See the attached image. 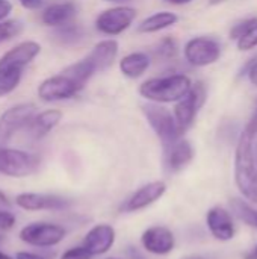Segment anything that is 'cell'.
Wrapping results in <instances>:
<instances>
[{
  "instance_id": "obj_25",
  "label": "cell",
  "mask_w": 257,
  "mask_h": 259,
  "mask_svg": "<svg viewBox=\"0 0 257 259\" xmlns=\"http://www.w3.org/2000/svg\"><path fill=\"white\" fill-rule=\"evenodd\" d=\"M23 70H0V97H6L17 90L23 79Z\"/></svg>"
},
{
  "instance_id": "obj_1",
  "label": "cell",
  "mask_w": 257,
  "mask_h": 259,
  "mask_svg": "<svg viewBox=\"0 0 257 259\" xmlns=\"http://www.w3.org/2000/svg\"><path fill=\"white\" fill-rule=\"evenodd\" d=\"M248 126L242 131L235 153V182L239 193L257 205V167L254 161V137Z\"/></svg>"
},
{
  "instance_id": "obj_42",
  "label": "cell",
  "mask_w": 257,
  "mask_h": 259,
  "mask_svg": "<svg viewBox=\"0 0 257 259\" xmlns=\"http://www.w3.org/2000/svg\"><path fill=\"white\" fill-rule=\"evenodd\" d=\"M0 259H12L11 256H8V255H5L3 252H0Z\"/></svg>"
},
{
  "instance_id": "obj_18",
  "label": "cell",
  "mask_w": 257,
  "mask_h": 259,
  "mask_svg": "<svg viewBox=\"0 0 257 259\" xmlns=\"http://www.w3.org/2000/svg\"><path fill=\"white\" fill-rule=\"evenodd\" d=\"M77 14V6L73 2H56L47 5L41 12V21L48 27H59L71 23Z\"/></svg>"
},
{
  "instance_id": "obj_8",
  "label": "cell",
  "mask_w": 257,
  "mask_h": 259,
  "mask_svg": "<svg viewBox=\"0 0 257 259\" xmlns=\"http://www.w3.org/2000/svg\"><path fill=\"white\" fill-rule=\"evenodd\" d=\"M65 235H67L65 228L45 222L29 223L20 231V240L33 247L58 246L65 238Z\"/></svg>"
},
{
  "instance_id": "obj_30",
  "label": "cell",
  "mask_w": 257,
  "mask_h": 259,
  "mask_svg": "<svg viewBox=\"0 0 257 259\" xmlns=\"http://www.w3.org/2000/svg\"><path fill=\"white\" fill-rule=\"evenodd\" d=\"M92 255L83 247V246H76L68 250H65L59 259H91Z\"/></svg>"
},
{
  "instance_id": "obj_31",
  "label": "cell",
  "mask_w": 257,
  "mask_h": 259,
  "mask_svg": "<svg viewBox=\"0 0 257 259\" xmlns=\"http://www.w3.org/2000/svg\"><path fill=\"white\" fill-rule=\"evenodd\" d=\"M15 225V215L11 209H0V231H11Z\"/></svg>"
},
{
  "instance_id": "obj_2",
  "label": "cell",
  "mask_w": 257,
  "mask_h": 259,
  "mask_svg": "<svg viewBox=\"0 0 257 259\" xmlns=\"http://www.w3.org/2000/svg\"><path fill=\"white\" fill-rule=\"evenodd\" d=\"M192 85V80L186 74H168L142 82L139 94L153 103H177L188 96Z\"/></svg>"
},
{
  "instance_id": "obj_7",
  "label": "cell",
  "mask_w": 257,
  "mask_h": 259,
  "mask_svg": "<svg viewBox=\"0 0 257 259\" xmlns=\"http://www.w3.org/2000/svg\"><path fill=\"white\" fill-rule=\"evenodd\" d=\"M183 56L186 62L192 67H208L220 59L221 44L211 36H195L185 44Z\"/></svg>"
},
{
  "instance_id": "obj_13",
  "label": "cell",
  "mask_w": 257,
  "mask_h": 259,
  "mask_svg": "<svg viewBox=\"0 0 257 259\" xmlns=\"http://www.w3.org/2000/svg\"><path fill=\"white\" fill-rule=\"evenodd\" d=\"M141 244L145 252L151 255H168L176 247V237L171 229L165 226H151L142 232Z\"/></svg>"
},
{
  "instance_id": "obj_45",
  "label": "cell",
  "mask_w": 257,
  "mask_h": 259,
  "mask_svg": "<svg viewBox=\"0 0 257 259\" xmlns=\"http://www.w3.org/2000/svg\"><path fill=\"white\" fill-rule=\"evenodd\" d=\"M108 259H118V258H108Z\"/></svg>"
},
{
  "instance_id": "obj_35",
  "label": "cell",
  "mask_w": 257,
  "mask_h": 259,
  "mask_svg": "<svg viewBox=\"0 0 257 259\" xmlns=\"http://www.w3.org/2000/svg\"><path fill=\"white\" fill-rule=\"evenodd\" d=\"M126 256H127V259H147L142 255V252H139V250H138L136 247H133V246H129V247H127Z\"/></svg>"
},
{
  "instance_id": "obj_43",
  "label": "cell",
  "mask_w": 257,
  "mask_h": 259,
  "mask_svg": "<svg viewBox=\"0 0 257 259\" xmlns=\"http://www.w3.org/2000/svg\"><path fill=\"white\" fill-rule=\"evenodd\" d=\"M221 2H224V0H211L209 3H211V5H218V3H221Z\"/></svg>"
},
{
  "instance_id": "obj_10",
  "label": "cell",
  "mask_w": 257,
  "mask_h": 259,
  "mask_svg": "<svg viewBox=\"0 0 257 259\" xmlns=\"http://www.w3.org/2000/svg\"><path fill=\"white\" fill-rule=\"evenodd\" d=\"M206 87L201 82H197L192 85L191 91L188 93V96H185L182 100H179L174 106V117L176 121L182 131V134H185L195 121L198 109L204 105L206 102Z\"/></svg>"
},
{
  "instance_id": "obj_17",
  "label": "cell",
  "mask_w": 257,
  "mask_h": 259,
  "mask_svg": "<svg viewBox=\"0 0 257 259\" xmlns=\"http://www.w3.org/2000/svg\"><path fill=\"white\" fill-rule=\"evenodd\" d=\"M62 120V112L59 109H45L36 112L27 127L24 129L32 140H41L48 135Z\"/></svg>"
},
{
  "instance_id": "obj_26",
  "label": "cell",
  "mask_w": 257,
  "mask_h": 259,
  "mask_svg": "<svg viewBox=\"0 0 257 259\" xmlns=\"http://www.w3.org/2000/svg\"><path fill=\"white\" fill-rule=\"evenodd\" d=\"M179 53V46L177 41L171 36H167L164 39H161V42L156 46V49L153 50V55L156 59H162V61H170L174 59Z\"/></svg>"
},
{
  "instance_id": "obj_36",
  "label": "cell",
  "mask_w": 257,
  "mask_h": 259,
  "mask_svg": "<svg viewBox=\"0 0 257 259\" xmlns=\"http://www.w3.org/2000/svg\"><path fill=\"white\" fill-rule=\"evenodd\" d=\"M15 259H44L41 255L36 253H30V252H18L15 255Z\"/></svg>"
},
{
  "instance_id": "obj_16",
  "label": "cell",
  "mask_w": 257,
  "mask_h": 259,
  "mask_svg": "<svg viewBox=\"0 0 257 259\" xmlns=\"http://www.w3.org/2000/svg\"><path fill=\"white\" fill-rule=\"evenodd\" d=\"M15 203L23 211H56L65 209L70 205V200L55 194L21 193L15 197Z\"/></svg>"
},
{
  "instance_id": "obj_14",
  "label": "cell",
  "mask_w": 257,
  "mask_h": 259,
  "mask_svg": "<svg viewBox=\"0 0 257 259\" xmlns=\"http://www.w3.org/2000/svg\"><path fill=\"white\" fill-rule=\"evenodd\" d=\"M206 225L212 237L218 241H230L235 238L236 228L233 214L223 206H214L208 211Z\"/></svg>"
},
{
  "instance_id": "obj_3",
  "label": "cell",
  "mask_w": 257,
  "mask_h": 259,
  "mask_svg": "<svg viewBox=\"0 0 257 259\" xmlns=\"http://www.w3.org/2000/svg\"><path fill=\"white\" fill-rule=\"evenodd\" d=\"M141 109L147 123L161 140L164 149H168L170 146H173L176 141L182 138L183 134L176 121L174 112H171L161 103H153V102L142 105Z\"/></svg>"
},
{
  "instance_id": "obj_44",
  "label": "cell",
  "mask_w": 257,
  "mask_h": 259,
  "mask_svg": "<svg viewBox=\"0 0 257 259\" xmlns=\"http://www.w3.org/2000/svg\"><path fill=\"white\" fill-rule=\"evenodd\" d=\"M106 2H124V0H106Z\"/></svg>"
},
{
  "instance_id": "obj_37",
  "label": "cell",
  "mask_w": 257,
  "mask_h": 259,
  "mask_svg": "<svg viewBox=\"0 0 257 259\" xmlns=\"http://www.w3.org/2000/svg\"><path fill=\"white\" fill-rule=\"evenodd\" d=\"M0 209H11V202L2 190H0Z\"/></svg>"
},
{
  "instance_id": "obj_12",
  "label": "cell",
  "mask_w": 257,
  "mask_h": 259,
  "mask_svg": "<svg viewBox=\"0 0 257 259\" xmlns=\"http://www.w3.org/2000/svg\"><path fill=\"white\" fill-rule=\"evenodd\" d=\"M41 53V44L33 39L21 41L0 56V70H23Z\"/></svg>"
},
{
  "instance_id": "obj_9",
  "label": "cell",
  "mask_w": 257,
  "mask_h": 259,
  "mask_svg": "<svg viewBox=\"0 0 257 259\" xmlns=\"http://www.w3.org/2000/svg\"><path fill=\"white\" fill-rule=\"evenodd\" d=\"M136 18V9L132 6H114L101 11L95 18V29L109 36H117L127 30Z\"/></svg>"
},
{
  "instance_id": "obj_38",
  "label": "cell",
  "mask_w": 257,
  "mask_h": 259,
  "mask_svg": "<svg viewBox=\"0 0 257 259\" xmlns=\"http://www.w3.org/2000/svg\"><path fill=\"white\" fill-rule=\"evenodd\" d=\"M167 3H171V5H177V6H182V5H188L191 3L192 0H165Z\"/></svg>"
},
{
  "instance_id": "obj_29",
  "label": "cell",
  "mask_w": 257,
  "mask_h": 259,
  "mask_svg": "<svg viewBox=\"0 0 257 259\" xmlns=\"http://www.w3.org/2000/svg\"><path fill=\"white\" fill-rule=\"evenodd\" d=\"M236 46H238V50H241V52L256 49L257 47V23L254 24V27H253L247 35H244L241 39H238V41H236Z\"/></svg>"
},
{
  "instance_id": "obj_39",
  "label": "cell",
  "mask_w": 257,
  "mask_h": 259,
  "mask_svg": "<svg viewBox=\"0 0 257 259\" xmlns=\"http://www.w3.org/2000/svg\"><path fill=\"white\" fill-rule=\"evenodd\" d=\"M245 259H257V246L254 249H251V252H248L245 255Z\"/></svg>"
},
{
  "instance_id": "obj_28",
  "label": "cell",
  "mask_w": 257,
  "mask_h": 259,
  "mask_svg": "<svg viewBox=\"0 0 257 259\" xmlns=\"http://www.w3.org/2000/svg\"><path fill=\"white\" fill-rule=\"evenodd\" d=\"M256 23L257 18H248V20H244V21L235 24V26L232 27V30H230V38H233V39H236V41L241 39L244 35H247V33L254 27Z\"/></svg>"
},
{
  "instance_id": "obj_40",
  "label": "cell",
  "mask_w": 257,
  "mask_h": 259,
  "mask_svg": "<svg viewBox=\"0 0 257 259\" xmlns=\"http://www.w3.org/2000/svg\"><path fill=\"white\" fill-rule=\"evenodd\" d=\"M182 259H206L203 258V256H200V255H188V256H185V258Z\"/></svg>"
},
{
  "instance_id": "obj_27",
  "label": "cell",
  "mask_w": 257,
  "mask_h": 259,
  "mask_svg": "<svg viewBox=\"0 0 257 259\" xmlns=\"http://www.w3.org/2000/svg\"><path fill=\"white\" fill-rule=\"evenodd\" d=\"M23 30V23L14 18H8L0 23V44L15 38Z\"/></svg>"
},
{
  "instance_id": "obj_4",
  "label": "cell",
  "mask_w": 257,
  "mask_h": 259,
  "mask_svg": "<svg viewBox=\"0 0 257 259\" xmlns=\"http://www.w3.org/2000/svg\"><path fill=\"white\" fill-rule=\"evenodd\" d=\"M41 164L35 153L18 149L0 146V175L8 178H27L32 176Z\"/></svg>"
},
{
  "instance_id": "obj_22",
  "label": "cell",
  "mask_w": 257,
  "mask_h": 259,
  "mask_svg": "<svg viewBox=\"0 0 257 259\" xmlns=\"http://www.w3.org/2000/svg\"><path fill=\"white\" fill-rule=\"evenodd\" d=\"M177 21H179L177 14L170 12V11H162V12H156V14L147 17L145 20H142L138 24L136 30L139 33H156V32H161L164 29L174 26Z\"/></svg>"
},
{
  "instance_id": "obj_33",
  "label": "cell",
  "mask_w": 257,
  "mask_h": 259,
  "mask_svg": "<svg viewBox=\"0 0 257 259\" xmlns=\"http://www.w3.org/2000/svg\"><path fill=\"white\" fill-rule=\"evenodd\" d=\"M12 9H14V5L11 0H0V23L9 18Z\"/></svg>"
},
{
  "instance_id": "obj_19",
  "label": "cell",
  "mask_w": 257,
  "mask_h": 259,
  "mask_svg": "<svg viewBox=\"0 0 257 259\" xmlns=\"http://www.w3.org/2000/svg\"><path fill=\"white\" fill-rule=\"evenodd\" d=\"M118 41L108 38L103 41H98L92 50L86 55V58L91 61V64L94 65L95 71H105L109 67H112L114 61L118 56Z\"/></svg>"
},
{
  "instance_id": "obj_11",
  "label": "cell",
  "mask_w": 257,
  "mask_h": 259,
  "mask_svg": "<svg viewBox=\"0 0 257 259\" xmlns=\"http://www.w3.org/2000/svg\"><path fill=\"white\" fill-rule=\"evenodd\" d=\"M167 193V184L164 181H153L141 188H138L135 193H132L120 206L121 212H136L141 209L148 208L150 205L156 203L164 197Z\"/></svg>"
},
{
  "instance_id": "obj_41",
  "label": "cell",
  "mask_w": 257,
  "mask_h": 259,
  "mask_svg": "<svg viewBox=\"0 0 257 259\" xmlns=\"http://www.w3.org/2000/svg\"><path fill=\"white\" fill-rule=\"evenodd\" d=\"M254 161H256V167H257V143H254Z\"/></svg>"
},
{
  "instance_id": "obj_34",
  "label": "cell",
  "mask_w": 257,
  "mask_h": 259,
  "mask_svg": "<svg viewBox=\"0 0 257 259\" xmlns=\"http://www.w3.org/2000/svg\"><path fill=\"white\" fill-rule=\"evenodd\" d=\"M244 71H245L244 74H247L248 80H250L254 87H257V59H254L253 62H250V64L245 67Z\"/></svg>"
},
{
  "instance_id": "obj_23",
  "label": "cell",
  "mask_w": 257,
  "mask_h": 259,
  "mask_svg": "<svg viewBox=\"0 0 257 259\" xmlns=\"http://www.w3.org/2000/svg\"><path fill=\"white\" fill-rule=\"evenodd\" d=\"M53 35H55V39L59 44L71 46V44H76V42L82 41L85 32H83L82 26H79L76 23H68V24L55 27V33Z\"/></svg>"
},
{
  "instance_id": "obj_21",
  "label": "cell",
  "mask_w": 257,
  "mask_h": 259,
  "mask_svg": "<svg viewBox=\"0 0 257 259\" xmlns=\"http://www.w3.org/2000/svg\"><path fill=\"white\" fill-rule=\"evenodd\" d=\"M150 64V55H147L145 52H133L123 56V59L120 61V71L129 79H138L148 70Z\"/></svg>"
},
{
  "instance_id": "obj_5",
  "label": "cell",
  "mask_w": 257,
  "mask_h": 259,
  "mask_svg": "<svg viewBox=\"0 0 257 259\" xmlns=\"http://www.w3.org/2000/svg\"><path fill=\"white\" fill-rule=\"evenodd\" d=\"M82 90L83 88L65 70H62L61 73L44 79L38 85L36 94L42 102L53 103V102H62V100L73 99Z\"/></svg>"
},
{
  "instance_id": "obj_24",
  "label": "cell",
  "mask_w": 257,
  "mask_h": 259,
  "mask_svg": "<svg viewBox=\"0 0 257 259\" xmlns=\"http://www.w3.org/2000/svg\"><path fill=\"white\" fill-rule=\"evenodd\" d=\"M230 209H232V214L235 217H238L241 222H244L245 225L257 229V209L250 206L247 202H244L241 199H232L230 200Z\"/></svg>"
},
{
  "instance_id": "obj_20",
  "label": "cell",
  "mask_w": 257,
  "mask_h": 259,
  "mask_svg": "<svg viewBox=\"0 0 257 259\" xmlns=\"http://www.w3.org/2000/svg\"><path fill=\"white\" fill-rule=\"evenodd\" d=\"M194 158V149L188 140L180 138L173 146L165 149V167L171 173H177L185 168Z\"/></svg>"
},
{
  "instance_id": "obj_6",
  "label": "cell",
  "mask_w": 257,
  "mask_h": 259,
  "mask_svg": "<svg viewBox=\"0 0 257 259\" xmlns=\"http://www.w3.org/2000/svg\"><path fill=\"white\" fill-rule=\"evenodd\" d=\"M35 114V105L29 102L18 103L6 109L0 115V146H6L18 132L24 131Z\"/></svg>"
},
{
  "instance_id": "obj_32",
  "label": "cell",
  "mask_w": 257,
  "mask_h": 259,
  "mask_svg": "<svg viewBox=\"0 0 257 259\" xmlns=\"http://www.w3.org/2000/svg\"><path fill=\"white\" fill-rule=\"evenodd\" d=\"M18 3L27 11H39L45 8L47 0H18Z\"/></svg>"
},
{
  "instance_id": "obj_15",
  "label": "cell",
  "mask_w": 257,
  "mask_h": 259,
  "mask_svg": "<svg viewBox=\"0 0 257 259\" xmlns=\"http://www.w3.org/2000/svg\"><path fill=\"white\" fill-rule=\"evenodd\" d=\"M115 240H117L115 229L111 225L100 223V225H95L94 228H91L86 232L82 246L92 256H100V255L108 253L114 247Z\"/></svg>"
}]
</instances>
